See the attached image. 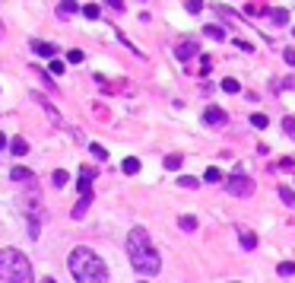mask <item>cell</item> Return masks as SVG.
Segmentation results:
<instances>
[{"label": "cell", "mask_w": 295, "mask_h": 283, "mask_svg": "<svg viewBox=\"0 0 295 283\" xmlns=\"http://www.w3.org/2000/svg\"><path fill=\"white\" fill-rule=\"evenodd\" d=\"M127 258H130V264H134V271L143 274V277H155V274L162 271L159 252L152 248L149 233L140 229V226H134V229L127 233Z\"/></svg>", "instance_id": "1"}, {"label": "cell", "mask_w": 295, "mask_h": 283, "mask_svg": "<svg viewBox=\"0 0 295 283\" xmlns=\"http://www.w3.org/2000/svg\"><path fill=\"white\" fill-rule=\"evenodd\" d=\"M67 268H70V274L80 283H102V280H108V268H105V261L99 258V255L92 252V248H73L70 252V258H67Z\"/></svg>", "instance_id": "2"}, {"label": "cell", "mask_w": 295, "mask_h": 283, "mask_svg": "<svg viewBox=\"0 0 295 283\" xmlns=\"http://www.w3.org/2000/svg\"><path fill=\"white\" fill-rule=\"evenodd\" d=\"M0 280H6V283H29L32 280L29 258L19 255L16 248H3V252H0Z\"/></svg>", "instance_id": "3"}, {"label": "cell", "mask_w": 295, "mask_h": 283, "mask_svg": "<svg viewBox=\"0 0 295 283\" xmlns=\"http://www.w3.org/2000/svg\"><path fill=\"white\" fill-rule=\"evenodd\" d=\"M225 191H229L232 197H251V194H254V178H248V175H232L229 182H225Z\"/></svg>", "instance_id": "4"}, {"label": "cell", "mask_w": 295, "mask_h": 283, "mask_svg": "<svg viewBox=\"0 0 295 283\" xmlns=\"http://www.w3.org/2000/svg\"><path fill=\"white\" fill-rule=\"evenodd\" d=\"M92 178H95V169L92 166H83L80 169V194H92Z\"/></svg>", "instance_id": "5"}, {"label": "cell", "mask_w": 295, "mask_h": 283, "mask_svg": "<svg viewBox=\"0 0 295 283\" xmlns=\"http://www.w3.org/2000/svg\"><path fill=\"white\" fill-rule=\"evenodd\" d=\"M203 121L206 124H213V127H219V124H225V111L222 108H216V105H210L203 111Z\"/></svg>", "instance_id": "6"}, {"label": "cell", "mask_w": 295, "mask_h": 283, "mask_svg": "<svg viewBox=\"0 0 295 283\" xmlns=\"http://www.w3.org/2000/svg\"><path fill=\"white\" fill-rule=\"evenodd\" d=\"M76 10H80V3H76V0H60V3H57V16H60V19L73 16Z\"/></svg>", "instance_id": "7"}, {"label": "cell", "mask_w": 295, "mask_h": 283, "mask_svg": "<svg viewBox=\"0 0 295 283\" xmlns=\"http://www.w3.org/2000/svg\"><path fill=\"white\" fill-rule=\"evenodd\" d=\"M32 51H35L38 57H54V54H57V48L48 45V41H32Z\"/></svg>", "instance_id": "8"}, {"label": "cell", "mask_w": 295, "mask_h": 283, "mask_svg": "<svg viewBox=\"0 0 295 283\" xmlns=\"http://www.w3.org/2000/svg\"><path fill=\"white\" fill-rule=\"evenodd\" d=\"M238 239H241V248H245V252H254V245H257V236L251 233V229H238Z\"/></svg>", "instance_id": "9"}, {"label": "cell", "mask_w": 295, "mask_h": 283, "mask_svg": "<svg viewBox=\"0 0 295 283\" xmlns=\"http://www.w3.org/2000/svg\"><path fill=\"white\" fill-rule=\"evenodd\" d=\"M89 204H92V194H80V204L73 207V220H83L86 210H89Z\"/></svg>", "instance_id": "10"}, {"label": "cell", "mask_w": 295, "mask_h": 283, "mask_svg": "<svg viewBox=\"0 0 295 283\" xmlns=\"http://www.w3.org/2000/svg\"><path fill=\"white\" fill-rule=\"evenodd\" d=\"M175 54L181 57V61H190V57L197 54V45H194V41H184V45H178V51H175Z\"/></svg>", "instance_id": "11"}, {"label": "cell", "mask_w": 295, "mask_h": 283, "mask_svg": "<svg viewBox=\"0 0 295 283\" xmlns=\"http://www.w3.org/2000/svg\"><path fill=\"white\" fill-rule=\"evenodd\" d=\"M10 150L16 153V156H25V153H29V143H25L22 137H16V140H10Z\"/></svg>", "instance_id": "12"}, {"label": "cell", "mask_w": 295, "mask_h": 283, "mask_svg": "<svg viewBox=\"0 0 295 283\" xmlns=\"http://www.w3.org/2000/svg\"><path fill=\"white\" fill-rule=\"evenodd\" d=\"M178 226L184 229V233H194V229H197V217H190V213H187V217L178 220Z\"/></svg>", "instance_id": "13"}, {"label": "cell", "mask_w": 295, "mask_h": 283, "mask_svg": "<svg viewBox=\"0 0 295 283\" xmlns=\"http://www.w3.org/2000/svg\"><path fill=\"white\" fill-rule=\"evenodd\" d=\"M121 169H124L127 175H137V172H140V159L130 156V159H124V166H121Z\"/></svg>", "instance_id": "14"}, {"label": "cell", "mask_w": 295, "mask_h": 283, "mask_svg": "<svg viewBox=\"0 0 295 283\" xmlns=\"http://www.w3.org/2000/svg\"><path fill=\"white\" fill-rule=\"evenodd\" d=\"M267 16H270L276 25H286V22H289V13H286V10H270Z\"/></svg>", "instance_id": "15"}, {"label": "cell", "mask_w": 295, "mask_h": 283, "mask_svg": "<svg viewBox=\"0 0 295 283\" xmlns=\"http://www.w3.org/2000/svg\"><path fill=\"white\" fill-rule=\"evenodd\" d=\"M280 197H283V204H286V207H292V204H295V191H292V188H280Z\"/></svg>", "instance_id": "16"}, {"label": "cell", "mask_w": 295, "mask_h": 283, "mask_svg": "<svg viewBox=\"0 0 295 283\" xmlns=\"http://www.w3.org/2000/svg\"><path fill=\"white\" fill-rule=\"evenodd\" d=\"M276 271H280V277H295V261H283Z\"/></svg>", "instance_id": "17"}, {"label": "cell", "mask_w": 295, "mask_h": 283, "mask_svg": "<svg viewBox=\"0 0 295 283\" xmlns=\"http://www.w3.org/2000/svg\"><path fill=\"white\" fill-rule=\"evenodd\" d=\"M203 32H206V35H210L213 41H222V38H225V32L219 29V25H206V29H203Z\"/></svg>", "instance_id": "18"}, {"label": "cell", "mask_w": 295, "mask_h": 283, "mask_svg": "<svg viewBox=\"0 0 295 283\" xmlns=\"http://www.w3.org/2000/svg\"><path fill=\"white\" fill-rule=\"evenodd\" d=\"M10 178H13V182H29V178H32V172H29V169H13V172H10Z\"/></svg>", "instance_id": "19"}, {"label": "cell", "mask_w": 295, "mask_h": 283, "mask_svg": "<svg viewBox=\"0 0 295 283\" xmlns=\"http://www.w3.org/2000/svg\"><path fill=\"white\" fill-rule=\"evenodd\" d=\"M67 178H70V175H67L64 169H57V172L51 175V182H54V188H64V185H67Z\"/></svg>", "instance_id": "20"}, {"label": "cell", "mask_w": 295, "mask_h": 283, "mask_svg": "<svg viewBox=\"0 0 295 283\" xmlns=\"http://www.w3.org/2000/svg\"><path fill=\"white\" fill-rule=\"evenodd\" d=\"M99 13H102V10H99L95 3H86V6H83V16H86V19H99Z\"/></svg>", "instance_id": "21"}, {"label": "cell", "mask_w": 295, "mask_h": 283, "mask_svg": "<svg viewBox=\"0 0 295 283\" xmlns=\"http://www.w3.org/2000/svg\"><path fill=\"white\" fill-rule=\"evenodd\" d=\"M203 182H210V185H216V182H222V172H219V169H206V175H203Z\"/></svg>", "instance_id": "22"}, {"label": "cell", "mask_w": 295, "mask_h": 283, "mask_svg": "<svg viewBox=\"0 0 295 283\" xmlns=\"http://www.w3.org/2000/svg\"><path fill=\"white\" fill-rule=\"evenodd\" d=\"M178 166H181V156H178V153H171V156H165V169H171V172H175Z\"/></svg>", "instance_id": "23"}, {"label": "cell", "mask_w": 295, "mask_h": 283, "mask_svg": "<svg viewBox=\"0 0 295 283\" xmlns=\"http://www.w3.org/2000/svg\"><path fill=\"white\" fill-rule=\"evenodd\" d=\"M184 6H187V13H200L203 10V0H184Z\"/></svg>", "instance_id": "24"}, {"label": "cell", "mask_w": 295, "mask_h": 283, "mask_svg": "<svg viewBox=\"0 0 295 283\" xmlns=\"http://www.w3.org/2000/svg\"><path fill=\"white\" fill-rule=\"evenodd\" d=\"M222 89L225 92H238L241 86H238V80H232V76H229V80H222Z\"/></svg>", "instance_id": "25"}, {"label": "cell", "mask_w": 295, "mask_h": 283, "mask_svg": "<svg viewBox=\"0 0 295 283\" xmlns=\"http://www.w3.org/2000/svg\"><path fill=\"white\" fill-rule=\"evenodd\" d=\"M283 127H286V134L295 140V118H283Z\"/></svg>", "instance_id": "26"}, {"label": "cell", "mask_w": 295, "mask_h": 283, "mask_svg": "<svg viewBox=\"0 0 295 283\" xmlns=\"http://www.w3.org/2000/svg\"><path fill=\"white\" fill-rule=\"evenodd\" d=\"M67 61H70V64H80V61H83V51H80V48L67 51Z\"/></svg>", "instance_id": "27"}, {"label": "cell", "mask_w": 295, "mask_h": 283, "mask_svg": "<svg viewBox=\"0 0 295 283\" xmlns=\"http://www.w3.org/2000/svg\"><path fill=\"white\" fill-rule=\"evenodd\" d=\"M251 124H254V127H267V115H260V111H257V115H251Z\"/></svg>", "instance_id": "28"}, {"label": "cell", "mask_w": 295, "mask_h": 283, "mask_svg": "<svg viewBox=\"0 0 295 283\" xmlns=\"http://www.w3.org/2000/svg\"><path fill=\"white\" fill-rule=\"evenodd\" d=\"M92 156H95V159H108V153H105V147H99V143H92Z\"/></svg>", "instance_id": "29"}, {"label": "cell", "mask_w": 295, "mask_h": 283, "mask_svg": "<svg viewBox=\"0 0 295 283\" xmlns=\"http://www.w3.org/2000/svg\"><path fill=\"white\" fill-rule=\"evenodd\" d=\"M51 73H57V76L64 73V61H51Z\"/></svg>", "instance_id": "30"}, {"label": "cell", "mask_w": 295, "mask_h": 283, "mask_svg": "<svg viewBox=\"0 0 295 283\" xmlns=\"http://www.w3.org/2000/svg\"><path fill=\"white\" fill-rule=\"evenodd\" d=\"M178 182H181V188H197V178H187V175L178 178Z\"/></svg>", "instance_id": "31"}, {"label": "cell", "mask_w": 295, "mask_h": 283, "mask_svg": "<svg viewBox=\"0 0 295 283\" xmlns=\"http://www.w3.org/2000/svg\"><path fill=\"white\" fill-rule=\"evenodd\" d=\"M286 61H289L295 67V48H286Z\"/></svg>", "instance_id": "32"}, {"label": "cell", "mask_w": 295, "mask_h": 283, "mask_svg": "<svg viewBox=\"0 0 295 283\" xmlns=\"http://www.w3.org/2000/svg\"><path fill=\"white\" fill-rule=\"evenodd\" d=\"M108 6L111 10H124V0H108Z\"/></svg>", "instance_id": "33"}, {"label": "cell", "mask_w": 295, "mask_h": 283, "mask_svg": "<svg viewBox=\"0 0 295 283\" xmlns=\"http://www.w3.org/2000/svg\"><path fill=\"white\" fill-rule=\"evenodd\" d=\"M0 35H3V25H0Z\"/></svg>", "instance_id": "34"}, {"label": "cell", "mask_w": 295, "mask_h": 283, "mask_svg": "<svg viewBox=\"0 0 295 283\" xmlns=\"http://www.w3.org/2000/svg\"><path fill=\"white\" fill-rule=\"evenodd\" d=\"M292 32H295V29H292Z\"/></svg>", "instance_id": "35"}]
</instances>
